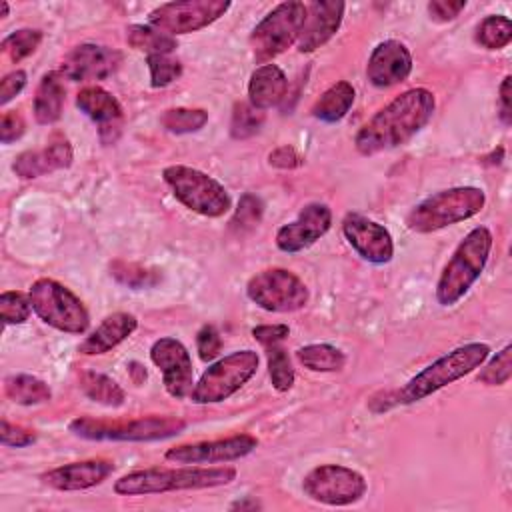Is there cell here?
<instances>
[{"instance_id":"obj_1","label":"cell","mask_w":512,"mask_h":512,"mask_svg":"<svg viewBox=\"0 0 512 512\" xmlns=\"http://www.w3.org/2000/svg\"><path fill=\"white\" fill-rule=\"evenodd\" d=\"M434 94L426 88H410L380 108L356 134L354 146L362 156L398 148L412 140L432 118Z\"/></svg>"},{"instance_id":"obj_2","label":"cell","mask_w":512,"mask_h":512,"mask_svg":"<svg viewBox=\"0 0 512 512\" xmlns=\"http://www.w3.org/2000/svg\"><path fill=\"white\" fill-rule=\"evenodd\" d=\"M236 478V468L232 466H192L184 464L180 468H144L120 476L114 482V492L118 496H150L178 490H204L226 486Z\"/></svg>"},{"instance_id":"obj_3","label":"cell","mask_w":512,"mask_h":512,"mask_svg":"<svg viewBox=\"0 0 512 512\" xmlns=\"http://www.w3.org/2000/svg\"><path fill=\"white\" fill-rule=\"evenodd\" d=\"M492 244L494 238L486 226H476L464 236L436 282V300L440 306H454L468 294L486 268Z\"/></svg>"},{"instance_id":"obj_4","label":"cell","mask_w":512,"mask_h":512,"mask_svg":"<svg viewBox=\"0 0 512 512\" xmlns=\"http://www.w3.org/2000/svg\"><path fill=\"white\" fill-rule=\"evenodd\" d=\"M490 356V346L484 342H468L464 346H458L438 360H434L430 366L420 370L416 376H412L394 396L392 400L396 404H414L424 400L426 396L438 392L440 388L464 378L472 370L480 368L486 358Z\"/></svg>"},{"instance_id":"obj_5","label":"cell","mask_w":512,"mask_h":512,"mask_svg":"<svg viewBox=\"0 0 512 512\" xmlns=\"http://www.w3.org/2000/svg\"><path fill=\"white\" fill-rule=\"evenodd\" d=\"M486 204V194L476 186H454L418 202L406 216L408 230L430 234L476 216Z\"/></svg>"},{"instance_id":"obj_6","label":"cell","mask_w":512,"mask_h":512,"mask_svg":"<svg viewBox=\"0 0 512 512\" xmlns=\"http://www.w3.org/2000/svg\"><path fill=\"white\" fill-rule=\"evenodd\" d=\"M70 432L86 440H118V442H152L180 434L186 422L176 416H142L132 420H96L78 416L68 424Z\"/></svg>"},{"instance_id":"obj_7","label":"cell","mask_w":512,"mask_h":512,"mask_svg":"<svg viewBox=\"0 0 512 512\" xmlns=\"http://www.w3.org/2000/svg\"><path fill=\"white\" fill-rule=\"evenodd\" d=\"M162 178L172 190L174 198L196 214H202L206 218H220L232 206L226 188L216 178L208 176L198 168H190L184 164L166 166L162 170Z\"/></svg>"},{"instance_id":"obj_8","label":"cell","mask_w":512,"mask_h":512,"mask_svg":"<svg viewBox=\"0 0 512 512\" xmlns=\"http://www.w3.org/2000/svg\"><path fill=\"white\" fill-rule=\"evenodd\" d=\"M28 298L32 312L48 326L66 334H84L90 326V314L82 300L64 284L52 278H38Z\"/></svg>"},{"instance_id":"obj_9","label":"cell","mask_w":512,"mask_h":512,"mask_svg":"<svg viewBox=\"0 0 512 512\" xmlns=\"http://www.w3.org/2000/svg\"><path fill=\"white\" fill-rule=\"evenodd\" d=\"M258 354L254 350H238L212 362L190 392L194 404H216L236 394L258 370Z\"/></svg>"},{"instance_id":"obj_10","label":"cell","mask_w":512,"mask_h":512,"mask_svg":"<svg viewBox=\"0 0 512 512\" xmlns=\"http://www.w3.org/2000/svg\"><path fill=\"white\" fill-rule=\"evenodd\" d=\"M306 20L304 2H280L252 30L250 48L256 62L266 64L298 42Z\"/></svg>"},{"instance_id":"obj_11","label":"cell","mask_w":512,"mask_h":512,"mask_svg":"<svg viewBox=\"0 0 512 512\" xmlns=\"http://www.w3.org/2000/svg\"><path fill=\"white\" fill-rule=\"evenodd\" d=\"M246 296L266 312H296L308 304L306 284L286 268L256 272L246 284Z\"/></svg>"},{"instance_id":"obj_12","label":"cell","mask_w":512,"mask_h":512,"mask_svg":"<svg viewBox=\"0 0 512 512\" xmlns=\"http://www.w3.org/2000/svg\"><path fill=\"white\" fill-rule=\"evenodd\" d=\"M366 488V478L358 470L342 464H320L302 480L304 494L328 506L354 504L366 494Z\"/></svg>"},{"instance_id":"obj_13","label":"cell","mask_w":512,"mask_h":512,"mask_svg":"<svg viewBox=\"0 0 512 512\" xmlns=\"http://www.w3.org/2000/svg\"><path fill=\"white\" fill-rule=\"evenodd\" d=\"M230 8L226 0H184L166 2L148 14V24L170 34H190L202 30L224 16Z\"/></svg>"},{"instance_id":"obj_14","label":"cell","mask_w":512,"mask_h":512,"mask_svg":"<svg viewBox=\"0 0 512 512\" xmlns=\"http://www.w3.org/2000/svg\"><path fill=\"white\" fill-rule=\"evenodd\" d=\"M258 446V440L252 434H234L228 438L180 444L168 448L164 458L176 464H218L234 462L248 456Z\"/></svg>"},{"instance_id":"obj_15","label":"cell","mask_w":512,"mask_h":512,"mask_svg":"<svg viewBox=\"0 0 512 512\" xmlns=\"http://www.w3.org/2000/svg\"><path fill=\"white\" fill-rule=\"evenodd\" d=\"M150 360L162 372V382L172 398H186L194 388L192 358L186 346L170 336L158 338L150 348Z\"/></svg>"},{"instance_id":"obj_16","label":"cell","mask_w":512,"mask_h":512,"mask_svg":"<svg viewBox=\"0 0 512 512\" xmlns=\"http://www.w3.org/2000/svg\"><path fill=\"white\" fill-rule=\"evenodd\" d=\"M332 226V210L324 202L306 204L296 220L284 224L276 232V246L286 254H296L310 248Z\"/></svg>"},{"instance_id":"obj_17","label":"cell","mask_w":512,"mask_h":512,"mask_svg":"<svg viewBox=\"0 0 512 512\" xmlns=\"http://www.w3.org/2000/svg\"><path fill=\"white\" fill-rule=\"evenodd\" d=\"M342 234L352 250L370 264H386L394 256V242L390 232L356 212H350L342 220Z\"/></svg>"},{"instance_id":"obj_18","label":"cell","mask_w":512,"mask_h":512,"mask_svg":"<svg viewBox=\"0 0 512 512\" xmlns=\"http://www.w3.org/2000/svg\"><path fill=\"white\" fill-rule=\"evenodd\" d=\"M120 62H122V54L118 50L86 42V44H78L66 54L60 74L76 82L104 80L118 70Z\"/></svg>"},{"instance_id":"obj_19","label":"cell","mask_w":512,"mask_h":512,"mask_svg":"<svg viewBox=\"0 0 512 512\" xmlns=\"http://www.w3.org/2000/svg\"><path fill=\"white\" fill-rule=\"evenodd\" d=\"M412 72V54L400 40L376 44L368 58L366 76L376 88H390L404 82Z\"/></svg>"},{"instance_id":"obj_20","label":"cell","mask_w":512,"mask_h":512,"mask_svg":"<svg viewBox=\"0 0 512 512\" xmlns=\"http://www.w3.org/2000/svg\"><path fill=\"white\" fill-rule=\"evenodd\" d=\"M76 106L94 124H98V134L104 144H112L118 138L124 112L116 96H112L102 86H84L76 94Z\"/></svg>"},{"instance_id":"obj_21","label":"cell","mask_w":512,"mask_h":512,"mask_svg":"<svg viewBox=\"0 0 512 512\" xmlns=\"http://www.w3.org/2000/svg\"><path fill=\"white\" fill-rule=\"evenodd\" d=\"M344 8L346 4L338 0H316L306 4V20L296 42L298 50L304 54L324 46L338 32Z\"/></svg>"},{"instance_id":"obj_22","label":"cell","mask_w":512,"mask_h":512,"mask_svg":"<svg viewBox=\"0 0 512 512\" xmlns=\"http://www.w3.org/2000/svg\"><path fill=\"white\" fill-rule=\"evenodd\" d=\"M112 472H114V462L92 458V460H80V462H70L64 466L52 468L44 472L40 480L54 490L74 492V490H86L102 484Z\"/></svg>"},{"instance_id":"obj_23","label":"cell","mask_w":512,"mask_h":512,"mask_svg":"<svg viewBox=\"0 0 512 512\" xmlns=\"http://www.w3.org/2000/svg\"><path fill=\"white\" fill-rule=\"evenodd\" d=\"M72 146L68 142V138L56 134L50 138V142L40 148V150H26L22 154H18L14 158L12 170L16 172V176L30 180V178H38L42 174L54 172V170H62L68 168L72 164Z\"/></svg>"},{"instance_id":"obj_24","label":"cell","mask_w":512,"mask_h":512,"mask_svg":"<svg viewBox=\"0 0 512 512\" xmlns=\"http://www.w3.org/2000/svg\"><path fill=\"white\" fill-rule=\"evenodd\" d=\"M136 328H138V320L134 314L114 312V314L106 316L98 324V328L80 342L78 352L86 354V356L106 354L112 348H116L120 342H124L128 336H132Z\"/></svg>"},{"instance_id":"obj_25","label":"cell","mask_w":512,"mask_h":512,"mask_svg":"<svg viewBox=\"0 0 512 512\" xmlns=\"http://www.w3.org/2000/svg\"><path fill=\"white\" fill-rule=\"evenodd\" d=\"M288 90V78L276 64L258 66L248 82V102L258 110H268L282 102Z\"/></svg>"},{"instance_id":"obj_26","label":"cell","mask_w":512,"mask_h":512,"mask_svg":"<svg viewBox=\"0 0 512 512\" xmlns=\"http://www.w3.org/2000/svg\"><path fill=\"white\" fill-rule=\"evenodd\" d=\"M64 82L60 72H46L34 94V118L38 124H54L62 116L64 108Z\"/></svg>"},{"instance_id":"obj_27","label":"cell","mask_w":512,"mask_h":512,"mask_svg":"<svg viewBox=\"0 0 512 512\" xmlns=\"http://www.w3.org/2000/svg\"><path fill=\"white\" fill-rule=\"evenodd\" d=\"M354 96H356L354 86L346 80H340V82L332 84L330 88H326L322 92V96L314 102L312 116L320 122L334 124L348 114V110L354 104Z\"/></svg>"},{"instance_id":"obj_28","label":"cell","mask_w":512,"mask_h":512,"mask_svg":"<svg viewBox=\"0 0 512 512\" xmlns=\"http://www.w3.org/2000/svg\"><path fill=\"white\" fill-rule=\"evenodd\" d=\"M4 392L6 396L22 406H32V404H42L48 402L52 392L50 386L32 376V374H12L4 380Z\"/></svg>"},{"instance_id":"obj_29","label":"cell","mask_w":512,"mask_h":512,"mask_svg":"<svg viewBox=\"0 0 512 512\" xmlns=\"http://www.w3.org/2000/svg\"><path fill=\"white\" fill-rule=\"evenodd\" d=\"M80 388L90 400L104 406L116 408V406H122L126 400V392L122 390V386L102 372H94V370L84 372L80 376Z\"/></svg>"},{"instance_id":"obj_30","label":"cell","mask_w":512,"mask_h":512,"mask_svg":"<svg viewBox=\"0 0 512 512\" xmlns=\"http://www.w3.org/2000/svg\"><path fill=\"white\" fill-rule=\"evenodd\" d=\"M296 360L312 372H338L346 364V356L332 344H306L296 350Z\"/></svg>"},{"instance_id":"obj_31","label":"cell","mask_w":512,"mask_h":512,"mask_svg":"<svg viewBox=\"0 0 512 512\" xmlns=\"http://www.w3.org/2000/svg\"><path fill=\"white\" fill-rule=\"evenodd\" d=\"M126 40L134 50L146 52V56L152 54H170L176 50V40L174 36L154 28V26H144V24H132L126 30Z\"/></svg>"},{"instance_id":"obj_32","label":"cell","mask_w":512,"mask_h":512,"mask_svg":"<svg viewBox=\"0 0 512 512\" xmlns=\"http://www.w3.org/2000/svg\"><path fill=\"white\" fill-rule=\"evenodd\" d=\"M512 40V22L508 16L490 14L476 26V42L486 50H500Z\"/></svg>"},{"instance_id":"obj_33","label":"cell","mask_w":512,"mask_h":512,"mask_svg":"<svg viewBox=\"0 0 512 512\" xmlns=\"http://www.w3.org/2000/svg\"><path fill=\"white\" fill-rule=\"evenodd\" d=\"M110 274L124 286L140 290V288H150L160 282V272L156 268H148L136 262H126V260H114L110 262Z\"/></svg>"},{"instance_id":"obj_34","label":"cell","mask_w":512,"mask_h":512,"mask_svg":"<svg viewBox=\"0 0 512 512\" xmlns=\"http://www.w3.org/2000/svg\"><path fill=\"white\" fill-rule=\"evenodd\" d=\"M206 122L208 112L202 108H170L160 116V124L172 134L198 132Z\"/></svg>"},{"instance_id":"obj_35","label":"cell","mask_w":512,"mask_h":512,"mask_svg":"<svg viewBox=\"0 0 512 512\" xmlns=\"http://www.w3.org/2000/svg\"><path fill=\"white\" fill-rule=\"evenodd\" d=\"M266 348V360H268V374L272 380V386L278 392H288L294 386V368L290 362L288 352L282 344H270Z\"/></svg>"},{"instance_id":"obj_36","label":"cell","mask_w":512,"mask_h":512,"mask_svg":"<svg viewBox=\"0 0 512 512\" xmlns=\"http://www.w3.org/2000/svg\"><path fill=\"white\" fill-rule=\"evenodd\" d=\"M42 36L44 34L38 28H20L2 40V52L8 54L12 62H20L40 46Z\"/></svg>"},{"instance_id":"obj_37","label":"cell","mask_w":512,"mask_h":512,"mask_svg":"<svg viewBox=\"0 0 512 512\" xmlns=\"http://www.w3.org/2000/svg\"><path fill=\"white\" fill-rule=\"evenodd\" d=\"M264 124V112L254 108L250 102H238L232 110L230 134L236 140H244L254 136Z\"/></svg>"},{"instance_id":"obj_38","label":"cell","mask_w":512,"mask_h":512,"mask_svg":"<svg viewBox=\"0 0 512 512\" xmlns=\"http://www.w3.org/2000/svg\"><path fill=\"white\" fill-rule=\"evenodd\" d=\"M512 376V346L506 344L496 356L490 358V362L480 370L478 382L486 386H502Z\"/></svg>"},{"instance_id":"obj_39","label":"cell","mask_w":512,"mask_h":512,"mask_svg":"<svg viewBox=\"0 0 512 512\" xmlns=\"http://www.w3.org/2000/svg\"><path fill=\"white\" fill-rule=\"evenodd\" d=\"M146 64L150 70V84L152 88H164L172 84L182 74V64L170 54H152L146 56Z\"/></svg>"},{"instance_id":"obj_40","label":"cell","mask_w":512,"mask_h":512,"mask_svg":"<svg viewBox=\"0 0 512 512\" xmlns=\"http://www.w3.org/2000/svg\"><path fill=\"white\" fill-rule=\"evenodd\" d=\"M30 312L32 304L28 294H22L18 290H6L0 294V316L6 326L26 322Z\"/></svg>"},{"instance_id":"obj_41","label":"cell","mask_w":512,"mask_h":512,"mask_svg":"<svg viewBox=\"0 0 512 512\" xmlns=\"http://www.w3.org/2000/svg\"><path fill=\"white\" fill-rule=\"evenodd\" d=\"M262 214H264V204L258 196L246 192L240 196V202H238V208L230 220V226L238 232H246L254 226L260 224L262 220Z\"/></svg>"},{"instance_id":"obj_42","label":"cell","mask_w":512,"mask_h":512,"mask_svg":"<svg viewBox=\"0 0 512 512\" xmlns=\"http://www.w3.org/2000/svg\"><path fill=\"white\" fill-rule=\"evenodd\" d=\"M196 350L200 360L212 362L220 350H222V338L220 332L212 324H204L196 334Z\"/></svg>"},{"instance_id":"obj_43","label":"cell","mask_w":512,"mask_h":512,"mask_svg":"<svg viewBox=\"0 0 512 512\" xmlns=\"http://www.w3.org/2000/svg\"><path fill=\"white\" fill-rule=\"evenodd\" d=\"M0 442L2 446H8V448H24V446H30L36 442V434L24 426H18V424H10L6 418H2V424H0Z\"/></svg>"},{"instance_id":"obj_44","label":"cell","mask_w":512,"mask_h":512,"mask_svg":"<svg viewBox=\"0 0 512 512\" xmlns=\"http://www.w3.org/2000/svg\"><path fill=\"white\" fill-rule=\"evenodd\" d=\"M426 8L432 20L450 22L466 8V0H432Z\"/></svg>"},{"instance_id":"obj_45","label":"cell","mask_w":512,"mask_h":512,"mask_svg":"<svg viewBox=\"0 0 512 512\" xmlns=\"http://www.w3.org/2000/svg\"><path fill=\"white\" fill-rule=\"evenodd\" d=\"M24 130H26L24 118L16 110H10V112L2 114V120H0V140H2V144L16 142L24 134Z\"/></svg>"},{"instance_id":"obj_46","label":"cell","mask_w":512,"mask_h":512,"mask_svg":"<svg viewBox=\"0 0 512 512\" xmlns=\"http://www.w3.org/2000/svg\"><path fill=\"white\" fill-rule=\"evenodd\" d=\"M288 334H290V328L286 324H262L252 328L254 340L260 342L262 346L282 344L288 338Z\"/></svg>"},{"instance_id":"obj_47","label":"cell","mask_w":512,"mask_h":512,"mask_svg":"<svg viewBox=\"0 0 512 512\" xmlns=\"http://www.w3.org/2000/svg\"><path fill=\"white\" fill-rule=\"evenodd\" d=\"M26 72L24 70H12L8 72L0 82V104L6 106L14 96H18L26 86Z\"/></svg>"},{"instance_id":"obj_48","label":"cell","mask_w":512,"mask_h":512,"mask_svg":"<svg viewBox=\"0 0 512 512\" xmlns=\"http://www.w3.org/2000/svg\"><path fill=\"white\" fill-rule=\"evenodd\" d=\"M268 162L274 168H282V170H290L302 164V158L298 156V152L292 146H278L276 150H272L268 154Z\"/></svg>"},{"instance_id":"obj_49","label":"cell","mask_w":512,"mask_h":512,"mask_svg":"<svg viewBox=\"0 0 512 512\" xmlns=\"http://www.w3.org/2000/svg\"><path fill=\"white\" fill-rule=\"evenodd\" d=\"M510 98H512V76H504L500 88H498V102H500V120L502 124L510 126L512 122V106H510Z\"/></svg>"},{"instance_id":"obj_50","label":"cell","mask_w":512,"mask_h":512,"mask_svg":"<svg viewBox=\"0 0 512 512\" xmlns=\"http://www.w3.org/2000/svg\"><path fill=\"white\" fill-rule=\"evenodd\" d=\"M130 376H132V380H134V384H142L144 380H146V368L142 366V364H138V362H130Z\"/></svg>"},{"instance_id":"obj_51","label":"cell","mask_w":512,"mask_h":512,"mask_svg":"<svg viewBox=\"0 0 512 512\" xmlns=\"http://www.w3.org/2000/svg\"><path fill=\"white\" fill-rule=\"evenodd\" d=\"M232 508H240V510H244V508H260V504L256 500H252V502L244 500V502H234Z\"/></svg>"},{"instance_id":"obj_52","label":"cell","mask_w":512,"mask_h":512,"mask_svg":"<svg viewBox=\"0 0 512 512\" xmlns=\"http://www.w3.org/2000/svg\"><path fill=\"white\" fill-rule=\"evenodd\" d=\"M0 16H8V4L2 2V14Z\"/></svg>"}]
</instances>
